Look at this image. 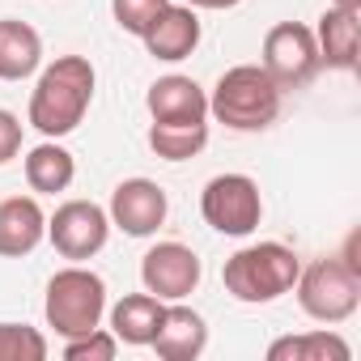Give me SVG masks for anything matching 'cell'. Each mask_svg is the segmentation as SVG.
Listing matches in <instances>:
<instances>
[{
  "mask_svg": "<svg viewBox=\"0 0 361 361\" xmlns=\"http://www.w3.org/2000/svg\"><path fill=\"white\" fill-rule=\"evenodd\" d=\"M336 9H353V13H361V0H331Z\"/></svg>",
  "mask_w": 361,
  "mask_h": 361,
  "instance_id": "cell-26",
  "label": "cell"
},
{
  "mask_svg": "<svg viewBox=\"0 0 361 361\" xmlns=\"http://www.w3.org/2000/svg\"><path fill=\"white\" fill-rule=\"evenodd\" d=\"M166 213H170V200L153 178H123L111 192V209H106L111 226L123 230L128 238H153L166 226Z\"/></svg>",
  "mask_w": 361,
  "mask_h": 361,
  "instance_id": "cell-10",
  "label": "cell"
},
{
  "mask_svg": "<svg viewBox=\"0 0 361 361\" xmlns=\"http://www.w3.org/2000/svg\"><path fill=\"white\" fill-rule=\"evenodd\" d=\"M319 43L314 30L302 22H276L264 35V73L281 85V90H302L314 81L319 73Z\"/></svg>",
  "mask_w": 361,
  "mask_h": 361,
  "instance_id": "cell-7",
  "label": "cell"
},
{
  "mask_svg": "<svg viewBox=\"0 0 361 361\" xmlns=\"http://www.w3.org/2000/svg\"><path fill=\"white\" fill-rule=\"evenodd\" d=\"M43 64V39L30 22L0 18V81H26Z\"/></svg>",
  "mask_w": 361,
  "mask_h": 361,
  "instance_id": "cell-16",
  "label": "cell"
},
{
  "mask_svg": "<svg viewBox=\"0 0 361 361\" xmlns=\"http://www.w3.org/2000/svg\"><path fill=\"white\" fill-rule=\"evenodd\" d=\"M200 255L188 243H153L140 259V285L145 293L161 298V302H183L200 289Z\"/></svg>",
  "mask_w": 361,
  "mask_h": 361,
  "instance_id": "cell-9",
  "label": "cell"
},
{
  "mask_svg": "<svg viewBox=\"0 0 361 361\" xmlns=\"http://www.w3.org/2000/svg\"><path fill=\"white\" fill-rule=\"evenodd\" d=\"M47 238V213L35 196H9L0 200V255L22 259Z\"/></svg>",
  "mask_w": 361,
  "mask_h": 361,
  "instance_id": "cell-14",
  "label": "cell"
},
{
  "mask_svg": "<svg viewBox=\"0 0 361 361\" xmlns=\"http://www.w3.org/2000/svg\"><path fill=\"white\" fill-rule=\"evenodd\" d=\"M145 51L161 64H178L188 60L196 47H200V18L192 5H178V0H166V5L157 9V18L145 26L140 35Z\"/></svg>",
  "mask_w": 361,
  "mask_h": 361,
  "instance_id": "cell-11",
  "label": "cell"
},
{
  "mask_svg": "<svg viewBox=\"0 0 361 361\" xmlns=\"http://www.w3.org/2000/svg\"><path fill=\"white\" fill-rule=\"evenodd\" d=\"M178 5H192V9H234L243 0H178Z\"/></svg>",
  "mask_w": 361,
  "mask_h": 361,
  "instance_id": "cell-25",
  "label": "cell"
},
{
  "mask_svg": "<svg viewBox=\"0 0 361 361\" xmlns=\"http://www.w3.org/2000/svg\"><path fill=\"white\" fill-rule=\"evenodd\" d=\"M293 289H298V306L314 323H344L361 306V272L348 268L340 255H327L302 268Z\"/></svg>",
  "mask_w": 361,
  "mask_h": 361,
  "instance_id": "cell-5",
  "label": "cell"
},
{
  "mask_svg": "<svg viewBox=\"0 0 361 361\" xmlns=\"http://www.w3.org/2000/svg\"><path fill=\"white\" fill-rule=\"evenodd\" d=\"M149 348L161 357V361H196L204 348H209V323L200 310L174 302L161 310V323L149 340Z\"/></svg>",
  "mask_w": 361,
  "mask_h": 361,
  "instance_id": "cell-13",
  "label": "cell"
},
{
  "mask_svg": "<svg viewBox=\"0 0 361 361\" xmlns=\"http://www.w3.org/2000/svg\"><path fill=\"white\" fill-rule=\"evenodd\" d=\"M47 238H51V247H56L64 259L85 264V259H94V255L106 247V238H111V217H106V209L94 204V200H64V204L47 217Z\"/></svg>",
  "mask_w": 361,
  "mask_h": 361,
  "instance_id": "cell-8",
  "label": "cell"
},
{
  "mask_svg": "<svg viewBox=\"0 0 361 361\" xmlns=\"http://www.w3.org/2000/svg\"><path fill=\"white\" fill-rule=\"evenodd\" d=\"M166 5V0H111V13H115V22H119V30H128V35H145V26L157 18V9Z\"/></svg>",
  "mask_w": 361,
  "mask_h": 361,
  "instance_id": "cell-23",
  "label": "cell"
},
{
  "mask_svg": "<svg viewBox=\"0 0 361 361\" xmlns=\"http://www.w3.org/2000/svg\"><path fill=\"white\" fill-rule=\"evenodd\" d=\"M115 353H119V340L111 327H94L85 336L64 340V361H115Z\"/></svg>",
  "mask_w": 361,
  "mask_h": 361,
  "instance_id": "cell-22",
  "label": "cell"
},
{
  "mask_svg": "<svg viewBox=\"0 0 361 361\" xmlns=\"http://www.w3.org/2000/svg\"><path fill=\"white\" fill-rule=\"evenodd\" d=\"M353 344L340 331H302V336H281L268 344V361H348Z\"/></svg>",
  "mask_w": 361,
  "mask_h": 361,
  "instance_id": "cell-19",
  "label": "cell"
},
{
  "mask_svg": "<svg viewBox=\"0 0 361 361\" xmlns=\"http://www.w3.org/2000/svg\"><path fill=\"white\" fill-rule=\"evenodd\" d=\"M43 314H47V327H56V336H64V340L102 327V314H106V281L94 268H85V264L60 268L47 281Z\"/></svg>",
  "mask_w": 361,
  "mask_h": 361,
  "instance_id": "cell-4",
  "label": "cell"
},
{
  "mask_svg": "<svg viewBox=\"0 0 361 361\" xmlns=\"http://www.w3.org/2000/svg\"><path fill=\"white\" fill-rule=\"evenodd\" d=\"M94 85H98V73L85 56H56L30 90V106H26L30 128L43 132L47 140L77 132L94 102Z\"/></svg>",
  "mask_w": 361,
  "mask_h": 361,
  "instance_id": "cell-1",
  "label": "cell"
},
{
  "mask_svg": "<svg viewBox=\"0 0 361 361\" xmlns=\"http://www.w3.org/2000/svg\"><path fill=\"white\" fill-rule=\"evenodd\" d=\"M22 153V119L0 106V166H9Z\"/></svg>",
  "mask_w": 361,
  "mask_h": 361,
  "instance_id": "cell-24",
  "label": "cell"
},
{
  "mask_svg": "<svg viewBox=\"0 0 361 361\" xmlns=\"http://www.w3.org/2000/svg\"><path fill=\"white\" fill-rule=\"evenodd\" d=\"M209 145V123H149V149L161 161H188Z\"/></svg>",
  "mask_w": 361,
  "mask_h": 361,
  "instance_id": "cell-20",
  "label": "cell"
},
{
  "mask_svg": "<svg viewBox=\"0 0 361 361\" xmlns=\"http://www.w3.org/2000/svg\"><path fill=\"white\" fill-rule=\"evenodd\" d=\"M77 178V161L73 153L60 145V140H43L26 153V183L30 192L39 196H56V192H68Z\"/></svg>",
  "mask_w": 361,
  "mask_h": 361,
  "instance_id": "cell-17",
  "label": "cell"
},
{
  "mask_svg": "<svg viewBox=\"0 0 361 361\" xmlns=\"http://www.w3.org/2000/svg\"><path fill=\"white\" fill-rule=\"evenodd\" d=\"M47 336L30 323H0V361H43Z\"/></svg>",
  "mask_w": 361,
  "mask_h": 361,
  "instance_id": "cell-21",
  "label": "cell"
},
{
  "mask_svg": "<svg viewBox=\"0 0 361 361\" xmlns=\"http://www.w3.org/2000/svg\"><path fill=\"white\" fill-rule=\"evenodd\" d=\"M200 217L226 234V238H247L259 230L264 217V196L251 174H217L200 192Z\"/></svg>",
  "mask_w": 361,
  "mask_h": 361,
  "instance_id": "cell-6",
  "label": "cell"
},
{
  "mask_svg": "<svg viewBox=\"0 0 361 361\" xmlns=\"http://www.w3.org/2000/svg\"><path fill=\"white\" fill-rule=\"evenodd\" d=\"M285 90L264 73V64H234L217 77L209 94V115L230 132H264L281 115Z\"/></svg>",
  "mask_w": 361,
  "mask_h": 361,
  "instance_id": "cell-2",
  "label": "cell"
},
{
  "mask_svg": "<svg viewBox=\"0 0 361 361\" xmlns=\"http://www.w3.org/2000/svg\"><path fill=\"white\" fill-rule=\"evenodd\" d=\"M314 43H319V64H323V68H336V73H357L361 13L327 5V9H323V18H319V26H314Z\"/></svg>",
  "mask_w": 361,
  "mask_h": 361,
  "instance_id": "cell-15",
  "label": "cell"
},
{
  "mask_svg": "<svg viewBox=\"0 0 361 361\" xmlns=\"http://www.w3.org/2000/svg\"><path fill=\"white\" fill-rule=\"evenodd\" d=\"M145 106L153 123H209V94L200 90V81L183 73L157 77L145 94Z\"/></svg>",
  "mask_w": 361,
  "mask_h": 361,
  "instance_id": "cell-12",
  "label": "cell"
},
{
  "mask_svg": "<svg viewBox=\"0 0 361 361\" xmlns=\"http://www.w3.org/2000/svg\"><path fill=\"white\" fill-rule=\"evenodd\" d=\"M161 310H166V302L153 298V293H128V298H119L111 306V331H115V340L145 348L153 340L157 323H161Z\"/></svg>",
  "mask_w": 361,
  "mask_h": 361,
  "instance_id": "cell-18",
  "label": "cell"
},
{
  "mask_svg": "<svg viewBox=\"0 0 361 361\" xmlns=\"http://www.w3.org/2000/svg\"><path fill=\"white\" fill-rule=\"evenodd\" d=\"M302 272V259L293 247L285 243H251L243 251H234L221 268V281H226V293L234 302H247V306H268L276 298H285L293 289Z\"/></svg>",
  "mask_w": 361,
  "mask_h": 361,
  "instance_id": "cell-3",
  "label": "cell"
}]
</instances>
